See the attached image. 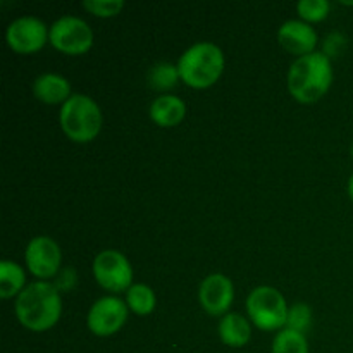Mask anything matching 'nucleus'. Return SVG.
Here are the masks:
<instances>
[{"label":"nucleus","instance_id":"nucleus-8","mask_svg":"<svg viewBox=\"0 0 353 353\" xmlns=\"http://www.w3.org/2000/svg\"><path fill=\"white\" fill-rule=\"evenodd\" d=\"M47 24L37 16H21L16 17L7 26L6 40L12 50L19 54H31L40 50L48 38Z\"/></svg>","mask_w":353,"mask_h":353},{"label":"nucleus","instance_id":"nucleus-4","mask_svg":"<svg viewBox=\"0 0 353 353\" xmlns=\"http://www.w3.org/2000/svg\"><path fill=\"white\" fill-rule=\"evenodd\" d=\"M59 119L65 137L78 143H86L100 133L102 110L92 97L74 93L62 103Z\"/></svg>","mask_w":353,"mask_h":353},{"label":"nucleus","instance_id":"nucleus-6","mask_svg":"<svg viewBox=\"0 0 353 353\" xmlns=\"http://www.w3.org/2000/svg\"><path fill=\"white\" fill-rule=\"evenodd\" d=\"M48 40L57 50L69 55L85 54L93 43V31L86 21L78 16H61L52 23Z\"/></svg>","mask_w":353,"mask_h":353},{"label":"nucleus","instance_id":"nucleus-23","mask_svg":"<svg viewBox=\"0 0 353 353\" xmlns=\"http://www.w3.org/2000/svg\"><path fill=\"white\" fill-rule=\"evenodd\" d=\"M55 288L59 292H69L76 286V271L72 268H65L62 271H59V274L55 276Z\"/></svg>","mask_w":353,"mask_h":353},{"label":"nucleus","instance_id":"nucleus-3","mask_svg":"<svg viewBox=\"0 0 353 353\" xmlns=\"http://www.w3.org/2000/svg\"><path fill=\"white\" fill-rule=\"evenodd\" d=\"M176 65L186 85L207 88L223 74L224 54L219 45L212 41H196L183 52Z\"/></svg>","mask_w":353,"mask_h":353},{"label":"nucleus","instance_id":"nucleus-19","mask_svg":"<svg viewBox=\"0 0 353 353\" xmlns=\"http://www.w3.org/2000/svg\"><path fill=\"white\" fill-rule=\"evenodd\" d=\"M179 78L181 76H179L178 65L171 64V62H159V64L152 65L148 71V83L155 90L172 88Z\"/></svg>","mask_w":353,"mask_h":353},{"label":"nucleus","instance_id":"nucleus-14","mask_svg":"<svg viewBox=\"0 0 353 353\" xmlns=\"http://www.w3.org/2000/svg\"><path fill=\"white\" fill-rule=\"evenodd\" d=\"M219 336L223 340V343H226L228 347H245L252 338L250 323L241 314H226L219 323Z\"/></svg>","mask_w":353,"mask_h":353},{"label":"nucleus","instance_id":"nucleus-21","mask_svg":"<svg viewBox=\"0 0 353 353\" xmlns=\"http://www.w3.org/2000/svg\"><path fill=\"white\" fill-rule=\"evenodd\" d=\"M331 3L327 0H299L296 10L305 21H323L330 14Z\"/></svg>","mask_w":353,"mask_h":353},{"label":"nucleus","instance_id":"nucleus-5","mask_svg":"<svg viewBox=\"0 0 353 353\" xmlns=\"http://www.w3.org/2000/svg\"><path fill=\"white\" fill-rule=\"evenodd\" d=\"M288 309L285 296L272 286H257L247 299L248 317L259 330H281L286 326Z\"/></svg>","mask_w":353,"mask_h":353},{"label":"nucleus","instance_id":"nucleus-17","mask_svg":"<svg viewBox=\"0 0 353 353\" xmlns=\"http://www.w3.org/2000/svg\"><path fill=\"white\" fill-rule=\"evenodd\" d=\"M126 305L138 316H147L155 309V293L145 283H134L126 292Z\"/></svg>","mask_w":353,"mask_h":353},{"label":"nucleus","instance_id":"nucleus-7","mask_svg":"<svg viewBox=\"0 0 353 353\" xmlns=\"http://www.w3.org/2000/svg\"><path fill=\"white\" fill-rule=\"evenodd\" d=\"M93 276L97 283L109 292H128L133 279V269L124 254L117 250H102L93 261Z\"/></svg>","mask_w":353,"mask_h":353},{"label":"nucleus","instance_id":"nucleus-24","mask_svg":"<svg viewBox=\"0 0 353 353\" xmlns=\"http://www.w3.org/2000/svg\"><path fill=\"white\" fill-rule=\"evenodd\" d=\"M345 45V38L341 34L333 33L326 38V43H324V54L327 57H333V55H338L340 48Z\"/></svg>","mask_w":353,"mask_h":353},{"label":"nucleus","instance_id":"nucleus-11","mask_svg":"<svg viewBox=\"0 0 353 353\" xmlns=\"http://www.w3.org/2000/svg\"><path fill=\"white\" fill-rule=\"evenodd\" d=\"M199 299L205 312H209L210 316H221L233 303V281L221 272H214V274L207 276L200 285Z\"/></svg>","mask_w":353,"mask_h":353},{"label":"nucleus","instance_id":"nucleus-26","mask_svg":"<svg viewBox=\"0 0 353 353\" xmlns=\"http://www.w3.org/2000/svg\"><path fill=\"white\" fill-rule=\"evenodd\" d=\"M352 157H353V143H352Z\"/></svg>","mask_w":353,"mask_h":353},{"label":"nucleus","instance_id":"nucleus-10","mask_svg":"<svg viewBox=\"0 0 353 353\" xmlns=\"http://www.w3.org/2000/svg\"><path fill=\"white\" fill-rule=\"evenodd\" d=\"M24 259L31 274L37 276L40 281H45L59 274L62 254L59 245L50 236H34L28 243Z\"/></svg>","mask_w":353,"mask_h":353},{"label":"nucleus","instance_id":"nucleus-25","mask_svg":"<svg viewBox=\"0 0 353 353\" xmlns=\"http://www.w3.org/2000/svg\"><path fill=\"white\" fill-rule=\"evenodd\" d=\"M348 193H350V199L353 200V174L348 179Z\"/></svg>","mask_w":353,"mask_h":353},{"label":"nucleus","instance_id":"nucleus-15","mask_svg":"<svg viewBox=\"0 0 353 353\" xmlns=\"http://www.w3.org/2000/svg\"><path fill=\"white\" fill-rule=\"evenodd\" d=\"M185 114V102L176 95L157 97L150 105V117L159 126H176L181 123Z\"/></svg>","mask_w":353,"mask_h":353},{"label":"nucleus","instance_id":"nucleus-22","mask_svg":"<svg viewBox=\"0 0 353 353\" xmlns=\"http://www.w3.org/2000/svg\"><path fill=\"white\" fill-rule=\"evenodd\" d=\"M83 7L100 17L116 16L124 7L123 0H83Z\"/></svg>","mask_w":353,"mask_h":353},{"label":"nucleus","instance_id":"nucleus-20","mask_svg":"<svg viewBox=\"0 0 353 353\" xmlns=\"http://www.w3.org/2000/svg\"><path fill=\"white\" fill-rule=\"evenodd\" d=\"M312 323V310L307 303L296 302L288 309V319H286V327L299 333H305Z\"/></svg>","mask_w":353,"mask_h":353},{"label":"nucleus","instance_id":"nucleus-9","mask_svg":"<svg viewBox=\"0 0 353 353\" xmlns=\"http://www.w3.org/2000/svg\"><path fill=\"white\" fill-rule=\"evenodd\" d=\"M128 319V305L117 296H102L90 309L86 324L97 336H110L123 327Z\"/></svg>","mask_w":353,"mask_h":353},{"label":"nucleus","instance_id":"nucleus-16","mask_svg":"<svg viewBox=\"0 0 353 353\" xmlns=\"http://www.w3.org/2000/svg\"><path fill=\"white\" fill-rule=\"evenodd\" d=\"M26 276L23 268L12 261L0 262V296L10 299L14 295H19L26 286Z\"/></svg>","mask_w":353,"mask_h":353},{"label":"nucleus","instance_id":"nucleus-2","mask_svg":"<svg viewBox=\"0 0 353 353\" xmlns=\"http://www.w3.org/2000/svg\"><path fill=\"white\" fill-rule=\"evenodd\" d=\"M333 68L324 52H312L296 59L288 71V90L299 102L312 103L330 90Z\"/></svg>","mask_w":353,"mask_h":353},{"label":"nucleus","instance_id":"nucleus-13","mask_svg":"<svg viewBox=\"0 0 353 353\" xmlns=\"http://www.w3.org/2000/svg\"><path fill=\"white\" fill-rule=\"evenodd\" d=\"M33 93L45 103H64L71 97V83L55 72H43L33 81Z\"/></svg>","mask_w":353,"mask_h":353},{"label":"nucleus","instance_id":"nucleus-1","mask_svg":"<svg viewBox=\"0 0 353 353\" xmlns=\"http://www.w3.org/2000/svg\"><path fill=\"white\" fill-rule=\"evenodd\" d=\"M62 312L61 293L54 283H30L16 299V316L24 327L31 331L50 330Z\"/></svg>","mask_w":353,"mask_h":353},{"label":"nucleus","instance_id":"nucleus-18","mask_svg":"<svg viewBox=\"0 0 353 353\" xmlns=\"http://www.w3.org/2000/svg\"><path fill=\"white\" fill-rule=\"evenodd\" d=\"M272 353H309L305 334L283 327L272 340Z\"/></svg>","mask_w":353,"mask_h":353},{"label":"nucleus","instance_id":"nucleus-12","mask_svg":"<svg viewBox=\"0 0 353 353\" xmlns=\"http://www.w3.org/2000/svg\"><path fill=\"white\" fill-rule=\"evenodd\" d=\"M278 40L288 52L296 55H307L316 52L317 31L309 23L300 19H290L279 26Z\"/></svg>","mask_w":353,"mask_h":353}]
</instances>
